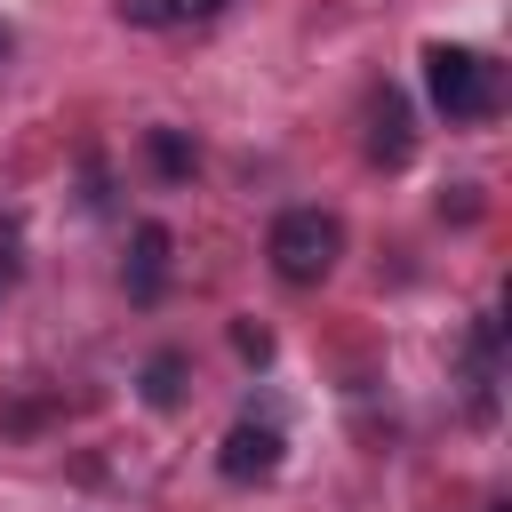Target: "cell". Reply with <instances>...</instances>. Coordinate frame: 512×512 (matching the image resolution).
Masks as SVG:
<instances>
[{"label": "cell", "mask_w": 512, "mask_h": 512, "mask_svg": "<svg viewBox=\"0 0 512 512\" xmlns=\"http://www.w3.org/2000/svg\"><path fill=\"white\" fill-rule=\"evenodd\" d=\"M424 88H432V112L448 120H488L504 104V72L480 48H448V40L424 48Z\"/></svg>", "instance_id": "6da1fadb"}, {"label": "cell", "mask_w": 512, "mask_h": 512, "mask_svg": "<svg viewBox=\"0 0 512 512\" xmlns=\"http://www.w3.org/2000/svg\"><path fill=\"white\" fill-rule=\"evenodd\" d=\"M224 0H168V24H216Z\"/></svg>", "instance_id": "9c48e42d"}, {"label": "cell", "mask_w": 512, "mask_h": 512, "mask_svg": "<svg viewBox=\"0 0 512 512\" xmlns=\"http://www.w3.org/2000/svg\"><path fill=\"white\" fill-rule=\"evenodd\" d=\"M184 376H192V368H184L176 344L152 352V360H144V408H184Z\"/></svg>", "instance_id": "52a82bcc"}, {"label": "cell", "mask_w": 512, "mask_h": 512, "mask_svg": "<svg viewBox=\"0 0 512 512\" xmlns=\"http://www.w3.org/2000/svg\"><path fill=\"white\" fill-rule=\"evenodd\" d=\"M8 48H16V40H8V24H0V64H8Z\"/></svg>", "instance_id": "7c38bea8"}, {"label": "cell", "mask_w": 512, "mask_h": 512, "mask_svg": "<svg viewBox=\"0 0 512 512\" xmlns=\"http://www.w3.org/2000/svg\"><path fill=\"white\" fill-rule=\"evenodd\" d=\"M264 256H272V272H280L288 288H320V280L336 272V256H344V224H336L328 208H288V216L272 224Z\"/></svg>", "instance_id": "7a4b0ae2"}, {"label": "cell", "mask_w": 512, "mask_h": 512, "mask_svg": "<svg viewBox=\"0 0 512 512\" xmlns=\"http://www.w3.org/2000/svg\"><path fill=\"white\" fill-rule=\"evenodd\" d=\"M144 160H152L160 184H192L200 176V144L184 128H144Z\"/></svg>", "instance_id": "8992f818"}, {"label": "cell", "mask_w": 512, "mask_h": 512, "mask_svg": "<svg viewBox=\"0 0 512 512\" xmlns=\"http://www.w3.org/2000/svg\"><path fill=\"white\" fill-rule=\"evenodd\" d=\"M280 448H288V440H280L272 416H240V424L224 432V448H216V472L240 480V488H248V480H272V472H280Z\"/></svg>", "instance_id": "3957f363"}, {"label": "cell", "mask_w": 512, "mask_h": 512, "mask_svg": "<svg viewBox=\"0 0 512 512\" xmlns=\"http://www.w3.org/2000/svg\"><path fill=\"white\" fill-rule=\"evenodd\" d=\"M440 216H456V224H472V216H480V184H456V200H440Z\"/></svg>", "instance_id": "8fae6325"}, {"label": "cell", "mask_w": 512, "mask_h": 512, "mask_svg": "<svg viewBox=\"0 0 512 512\" xmlns=\"http://www.w3.org/2000/svg\"><path fill=\"white\" fill-rule=\"evenodd\" d=\"M8 280H16V272H8V264H0V296H8Z\"/></svg>", "instance_id": "4fadbf2b"}, {"label": "cell", "mask_w": 512, "mask_h": 512, "mask_svg": "<svg viewBox=\"0 0 512 512\" xmlns=\"http://www.w3.org/2000/svg\"><path fill=\"white\" fill-rule=\"evenodd\" d=\"M168 248H176L168 224H136V232H128V296H136V304H152V296L168 288Z\"/></svg>", "instance_id": "5b68a950"}, {"label": "cell", "mask_w": 512, "mask_h": 512, "mask_svg": "<svg viewBox=\"0 0 512 512\" xmlns=\"http://www.w3.org/2000/svg\"><path fill=\"white\" fill-rule=\"evenodd\" d=\"M120 24H144V32L168 24V0H120Z\"/></svg>", "instance_id": "30bf717a"}, {"label": "cell", "mask_w": 512, "mask_h": 512, "mask_svg": "<svg viewBox=\"0 0 512 512\" xmlns=\"http://www.w3.org/2000/svg\"><path fill=\"white\" fill-rule=\"evenodd\" d=\"M368 160L376 168H408V152H416V128H408V96L400 88H368Z\"/></svg>", "instance_id": "277c9868"}, {"label": "cell", "mask_w": 512, "mask_h": 512, "mask_svg": "<svg viewBox=\"0 0 512 512\" xmlns=\"http://www.w3.org/2000/svg\"><path fill=\"white\" fill-rule=\"evenodd\" d=\"M232 352H240L248 368H264V360H272V328H256V320H232Z\"/></svg>", "instance_id": "ba28073f"}]
</instances>
